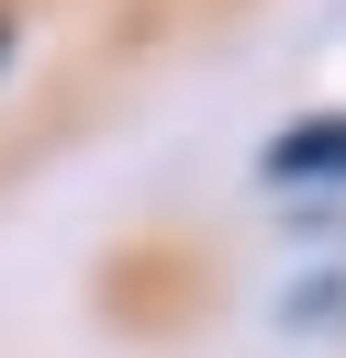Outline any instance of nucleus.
<instances>
[{"mask_svg":"<svg viewBox=\"0 0 346 358\" xmlns=\"http://www.w3.org/2000/svg\"><path fill=\"white\" fill-rule=\"evenodd\" d=\"M268 179L279 190H313V179H346V112H313L268 145Z\"/></svg>","mask_w":346,"mask_h":358,"instance_id":"1","label":"nucleus"}]
</instances>
